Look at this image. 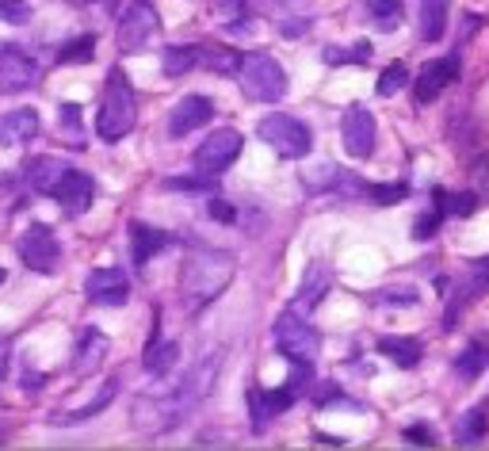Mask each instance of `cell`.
Here are the masks:
<instances>
[{
	"instance_id": "cell-1",
	"label": "cell",
	"mask_w": 489,
	"mask_h": 451,
	"mask_svg": "<svg viewBox=\"0 0 489 451\" xmlns=\"http://www.w3.org/2000/svg\"><path fill=\"white\" fill-rule=\"evenodd\" d=\"M234 279V256L222 249H196L184 261V272H180V294H184V306L191 314L203 310L207 302H214L218 294L229 287Z\"/></svg>"
},
{
	"instance_id": "cell-2",
	"label": "cell",
	"mask_w": 489,
	"mask_h": 451,
	"mask_svg": "<svg viewBox=\"0 0 489 451\" xmlns=\"http://www.w3.org/2000/svg\"><path fill=\"white\" fill-rule=\"evenodd\" d=\"M138 123V96L123 69H108V85H104V100H100V115H96V134L100 141H123L134 131Z\"/></svg>"
},
{
	"instance_id": "cell-3",
	"label": "cell",
	"mask_w": 489,
	"mask_h": 451,
	"mask_svg": "<svg viewBox=\"0 0 489 451\" xmlns=\"http://www.w3.org/2000/svg\"><path fill=\"white\" fill-rule=\"evenodd\" d=\"M237 81L244 96L256 100V104H276L287 93V73L272 54H261V50H249V54L237 58Z\"/></svg>"
},
{
	"instance_id": "cell-4",
	"label": "cell",
	"mask_w": 489,
	"mask_h": 451,
	"mask_svg": "<svg viewBox=\"0 0 489 451\" xmlns=\"http://www.w3.org/2000/svg\"><path fill=\"white\" fill-rule=\"evenodd\" d=\"M256 134H261V141H268L279 157H291V161H302L306 153H310V146H314L310 126L291 119V115H283V111L264 115V119L256 123Z\"/></svg>"
},
{
	"instance_id": "cell-5",
	"label": "cell",
	"mask_w": 489,
	"mask_h": 451,
	"mask_svg": "<svg viewBox=\"0 0 489 451\" xmlns=\"http://www.w3.org/2000/svg\"><path fill=\"white\" fill-rule=\"evenodd\" d=\"M276 344L291 364L294 359H299V364H314L317 352H321V333L299 310H287L276 321Z\"/></svg>"
},
{
	"instance_id": "cell-6",
	"label": "cell",
	"mask_w": 489,
	"mask_h": 451,
	"mask_svg": "<svg viewBox=\"0 0 489 451\" xmlns=\"http://www.w3.org/2000/svg\"><path fill=\"white\" fill-rule=\"evenodd\" d=\"M161 31V20H157V12H153L149 0H134L131 8L123 12V20H119V50L123 54H138V50H146L153 38H157Z\"/></svg>"
},
{
	"instance_id": "cell-7",
	"label": "cell",
	"mask_w": 489,
	"mask_h": 451,
	"mask_svg": "<svg viewBox=\"0 0 489 451\" xmlns=\"http://www.w3.org/2000/svg\"><path fill=\"white\" fill-rule=\"evenodd\" d=\"M241 146H244V138L234 131V126H226V131L207 134V141H203V146L196 149L191 165H196V173L218 176V173H226L229 165H234V161L241 157Z\"/></svg>"
},
{
	"instance_id": "cell-8",
	"label": "cell",
	"mask_w": 489,
	"mask_h": 451,
	"mask_svg": "<svg viewBox=\"0 0 489 451\" xmlns=\"http://www.w3.org/2000/svg\"><path fill=\"white\" fill-rule=\"evenodd\" d=\"M16 249L23 256V264L31 268V272H58V264H61V245L54 238V230L50 226H28L20 234L16 241Z\"/></svg>"
},
{
	"instance_id": "cell-9",
	"label": "cell",
	"mask_w": 489,
	"mask_h": 451,
	"mask_svg": "<svg viewBox=\"0 0 489 451\" xmlns=\"http://www.w3.org/2000/svg\"><path fill=\"white\" fill-rule=\"evenodd\" d=\"M341 141H344V153L356 161H367L375 153V115L367 108L352 104L344 111V123H341Z\"/></svg>"
},
{
	"instance_id": "cell-10",
	"label": "cell",
	"mask_w": 489,
	"mask_h": 451,
	"mask_svg": "<svg viewBox=\"0 0 489 451\" xmlns=\"http://www.w3.org/2000/svg\"><path fill=\"white\" fill-rule=\"evenodd\" d=\"M38 85V61L16 46H0V96H16Z\"/></svg>"
},
{
	"instance_id": "cell-11",
	"label": "cell",
	"mask_w": 489,
	"mask_h": 451,
	"mask_svg": "<svg viewBox=\"0 0 489 451\" xmlns=\"http://www.w3.org/2000/svg\"><path fill=\"white\" fill-rule=\"evenodd\" d=\"M218 367H222V352H218V348H214L211 356H203L199 364L191 367L188 375L176 383V394H180V402H184V409H188V414H191V409H196V406L203 402V398H207V394L214 391Z\"/></svg>"
},
{
	"instance_id": "cell-12",
	"label": "cell",
	"mask_w": 489,
	"mask_h": 451,
	"mask_svg": "<svg viewBox=\"0 0 489 451\" xmlns=\"http://www.w3.org/2000/svg\"><path fill=\"white\" fill-rule=\"evenodd\" d=\"M214 119V104L207 96H199V93H191L184 100H176L172 111H169V138H188V134H196L199 126H207Z\"/></svg>"
},
{
	"instance_id": "cell-13",
	"label": "cell",
	"mask_w": 489,
	"mask_h": 451,
	"mask_svg": "<svg viewBox=\"0 0 489 451\" xmlns=\"http://www.w3.org/2000/svg\"><path fill=\"white\" fill-rule=\"evenodd\" d=\"M84 294L100 306H123L131 299V279H126L123 268H96V272L84 279Z\"/></svg>"
},
{
	"instance_id": "cell-14",
	"label": "cell",
	"mask_w": 489,
	"mask_h": 451,
	"mask_svg": "<svg viewBox=\"0 0 489 451\" xmlns=\"http://www.w3.org/2000/svg\"><path fill=\"white\" fill-rule=\"evenodd\" d=\"M50 196L58 199V207L66 211V214H84L88 207H92V196H96V188H92V180H88L84 173L66 169V173L58 176V184L50 188Z\"/></svg>"
},
{
	"instance_id": "cell-15",
	"label": "cell",
	"mask_w": 489,
	"mask_h": 451,
	"mask_svg": "<svg viewBox=\"0 0 489 451\" xmlns=\"http://www.w3.org/2000/svg\"><path fill=\"white\" fill-rule=\"evenodd\" d=\"M455 77H459V61H455V58H436V61H429V66L417 73V85H413L417 104H432V100H440L444 88L452 85Z\"/></svg>"
},
{
	"instance_id": "cell-16",
	"label": "cell",
	"mask_w": 489,
	"mask_h": 451,
	"mask_svg": "<svg viewBox=\"0 0 489 451\" xmlns=\"http://www.w3.org/2000/svg\"><path fill=\"white\" fill-rule=\"evenodd\" d=\"M294 402H299V398H294V391L287 383L279 386V391H249V409H253V429H264L268 421L272 417H279L283 409H291Z\"/></svg>"
},
{
	"instance_id": "cell-17",
	"label": "cell",
	"mask_w": 489,
	"mask_h": 451,
	"mask_svg": "<svg viewBox=\"0 0 489 451\" xmlns=\"http://www.w3.org/2000/svg\"><path fill=\"white\" fill-rule=\"evenodd\" d=\"M35 138H38V115L31 108H16V111L0 115V146L4 149L28 146Z\"/></svg>"
},
{
	"instance_id": "cell-18",
	"label": "cell",
	"mask_w": 489,
	"mask_h": 451,
	"mask_svg": "<svg viewBox=\"0 0 489 451\" xmlns=\"http://www.w3.org/2000/svg\"><path fill=\"white\" fill-rule=\"evenodd\" d=\"M104 356H108V337L100 329H84L81 341L73 348V371L76 375H92Z\"/></svg>"
},
{
	"instance_id": "cell-19",
	"label": "cell",
	"mask_w": 489,
	"mask_h": 451,
	"mask_svg": "<svg viewBox=\"0 0 489 451\" xmlns=\"http://www.w3.org/2000/svg\"><path fill=\"white\" fill-rule=\"evenodd\" d=\"M164 245H169V234L157 226H146V222H134L131 226V249H134V264H149Z\"/></svg>"
},
{
	"instance_id": "cell-20",
	"label": "cell",
	"mask_w": 489,
	"mask_h": 451,
	"mask_svg": "<svg viewBox=\"0 0 489 451\" xmlns=\"http://www.w3.org/2000/svg\"><path fill=\"white\" fill-rule=\"evenodd\" d=\"M379 352L394 359L397 367H417L424 356V344L417 337H379Z\"/></svg>"
},
{
	"instance_id": "cell-21",
	"label": "cell",
	"mask_w": 489,
	"mask_h": 451,
	"mask_svg": "<svg viewBox=\"0 0 489 451\" xmlns=\"http://www.w3.org/2000/svg\"><path fill=\"white\" fill-rule=\"evenodd\" d=\"M237 50H229L226 43H203L196 46V66L211 69V73H234L237 69Z\"/></svg>"
},
{
	"instance_id": "cell-22",
	"label": "cell",
	"mask_w": 489,
	"mask_h": 451,
	"mask_svg": "<svg viewBox=\"0 0 489 451\" xmlns=\"http://www.w3.org/2000/svg\"><path fill=\"white\" fill-rule=\"evenodd\" d=\"M329 291V272L321 264H310V272H306L302 287H299V299H294V310H314V306L325 299Z\"/></svg>"
},
{
	"instance_id": "cell-23",
	"label": "cell",
	"mask_w": 489,
	"mask_h": 451,
	"mask_svg": "<svg viewBox=\"0 0 489 451\" xmlns=\"http://www.w3.org/2000/svg\"><path fill=\"white\" fill-rule=\"evenodd\" d=\"M447 28V0H421V38L436 43Z\"/></svg>"
},
{
	"instance_id": "cell-24",
	"label": "cell",
	"mask_w": 489,
	"mask_h": 451,
	"mask_svg": "<svg viewBox=\"0 0 489 451\" xmlns=\"http://www.w3.org/2000/svg\"><path fill=\"white\" fill-rule=\"evenodd\" d=\"M66 169H69L66 161L35 157V161H28V180H31V188H35V191H46V196H50V188L58 184V176L66 173Z\"/></svg>"
},
{
	"instance_id": "cell-25",
	"label": "cell",
	"mask_w": 489,
	"mask_h": 451,
	"mask_svg": "<svg viewBox=\"0 0 489 451\" xmlns=\"http://www.w3.org/2000/svg\"><path fill=\"white\" fill-rule=\"evenodd\" d=\"M176 359H180V344L176 341H153L149 348H146V371L149 375H169V371L176 367Z\"/></svg>"
},
{
	"instance_id": "cell-26",
	"label": "cell",
	"mask_w": 489,
	"mask_h": 451,
	"mask_svg": "<svg viewBox=\"0 0 489 451\" xmlns=\"http://www.w3.org/2000/svg\"><path fill=\"white\" fill-rule=\"evenodd\" d=\"M432 199H436V211L455 214V218H467V214H474V207H478V196H474V191H444V188H436Z\"/></svg>"
},
{
	"instance_id": "cell-27",
	"label": "cell",
	"mask_w": 489,
	"mask_h": 451,
	"mask_svg": "<svg viewBox=\"0 0 489 451\" xmlns=\"http://www.w3.org/2000/svg\"><path fill=\"white\" fill-rule=\"evenodd\" d=\"M115 394H119V383L108 379V383L100 386L96 398H92V402H88L84 409H76V414H58V417H54V424H73V421H88V417H96L100 409H108V406L115 402Z\"/></svg>"
},
{
	"instance_id": "cell-28",
	"label": "cell",
	"mask_w": 489,
	"mask_h": 451,
	"mask_svg": "<svg viewBox=\"0 0 489 451\" xmlns=\"http://www.w3.org/2000/svg\"><path fill=\"white\" fill-rule=\"evenodd\" d=\"M367 20L379 31H397L402 28V0H367Z\"/></svg>"
},
{
	"instance_id": "cell-29",
	"label": "cell",
	"mask_w": 489,
	"mask_h": 451,
	"mask_svg": "<svg viewBox=\"0 0 489 451\" xmlns=\"http://www.w3.org/2000/svg\"><path fill=\"white\" fill-rule=\"evenodd\" d=\"M485 367H489V348H482V344H470L467 352L455 359V375L459 379H478Z\"/></svg>"
},
{
	"instance_id": "cell-30",
	"label": "cell",
	"mask_w": 489,
	"mask_h": 451,
	"mask_svg": "<svg viewBox=\"0 0 489 451\" xmlns=\"http://www.w3.org/2000/svg\"><path fill=\"white\" fill-rule=\"evenodd\" d=\"M161 66H164V77H172V81H176V77H184V73H191V69H196V46H169V50H164Z\"/></svg>"
},
{
	"instance_id": "cell-31",
	"label": "cell",
	"mask_w": 489,
	"mask_h": 451,
	"mask_svg": "<svg viewBox=\"0 0 489 451\" xmlns=\"http://www.w3.org/2000/svg\"><path fill=\"white\" fill-rule=\"evenodd\" d=\"M482 436H485V414H482V409H470V414L455 424V440L462 447H470V444H478Z\"/></svg>"
},
{
	"instance_id": "cell-32",
	"label": "cell",
	"mask_w": 489,
	"mask_h": 451,
	"mask_svg": "<svg viewBox=\"0 0 489 451\" xmlns=\"http://www.w3.org/2000/svg\"><path fill=\"white\" fill-rule=\"evenodd\" d=\"M409 85V69L402 66V61H394V66H386L382 77H379V96H394V93H402V88Z\"/></svg>"
},
{
	"instance_id": "cell-33",
	"label": "cell",
	"mask_w": 489,
	"mask_h": 451,
	"mask_svg": "<svg viewBox=\"0 0 489 451\" xmlns=\"http://www.w3.org/2000/svg\"><path fill=\"white\" fill-rule=\"evenodd\" d=\"M96 58V38L92 35H81V38H73V43L61 46V54L58 61H92Z\"/></svg>"
},
{
	"instance_id": "cell-34",
	"label": "cell",
	"mask_w": 489,
	"mask_h": 451,
	"mask_svg": "<svg viewBox=\"0 0 489 451\" xmlns=\"http://www.w3.org/2000/svg\"><path fill=\"white\" fill-rule=\"evenodd\" d=\"M58 115H61V131H66V141H76V146H81V108H76V104H61L58 108Z\"/></svg>"
},
{
	"instance_id": "cell-35",
	"label": "cell",
	"mask_w": 489,
	"mask_h": 451,
	"mask_svg": "<svg viewBox=\"0 0 489 451\" xmlns=\"http://www.w3.org/2000/svg\"><path fill=\"white\" fill-rule=\"evenodd\" d=\"M371 199L379 203V207H394V203H402L409 196V188L405 184H371Z\"/></svg>"
},
{
	"instance_id": "cell-36",
	"label": "cell",
	"mask_w": 489,
	"mask_h": 451,
	"mask_svg": "<svg viewBox=\"0 0 489 451\" xmlns=\"http://www.w3.org/2000/svg\"><path fill=\"white\" fill-rule=\"evenodd\" d=\"M0 20L23 28V23L31 20V4H28V0H0Z\"/></svg>"
},
{
	"instance_id": "cell-37",
	"label": "cell",
	"mask_w": 489,
	"mask_h": 451,
	"mask_svg": "<svg viewBox=\"0 0 489 451\" xmlns=\"http://www.w3.org/2000/svg\"><path fill=\"white\" fill-rule=\"evenodd\" d=\"M329 61V66H341V61H367L371 58V50H367V43H359L356 50H337V46H325V54H321Z\"/></svg>"
},
{
	"instance_id": "cell-38",
	"label": "cell",
	"mask_w": 489,
	"mask_h": 451,
	"mask_svg": "<svg viewBox=\"0 0 489 451\" xmlns=\"http://www.w3.org/2000/svg\"><path fill=\"white\" fill-rule=\"evenodd\" d=\"M436 230H440V211L421 214L417 222H413V238H417V241H429V238H436Z\"/></svg>"
},
{
	"instance_id": "cell-39",
	"label": "cell",
	"mask_w": 489,
	"mask_h": 451,
	"mask_svg": "<svg viewBox=\"0 0 489 451\" xmlns=\"http://www.w3.org/2000/svg\"><path fill=\"white\" fill-rule=\"evenodd\" d=\"M207 211H211V218H214V222H234V218H237V211H234V203H226L222 196H211V203H207Z\"/></svg>"
},
{
	"instance_id": "cell-40",
	"label": "cell",
	"mask_w": 489,
	"mask_h": 451,
	"mask_svg": "<svg viewBox=\"0 0 489 451\" xmlns=\"http://www.w3.org/2000/svg\"><path fill=\"white\" fill-rule=\"evenodd\" d=\"M405 444H417V447H432V432L424 429V424H413V429H405Z\"/></svg>"
},
{
	"instance_id": "cell-41",
	"label": "cell",
	"mask_w": 489,
	"mask_h": 451,
	"mask_svg": "<svg viewBox=\"0 0 489 451\" xmlns=\"http://www.w3.org/2000/svg\"><path fill=\"white\" fill-rule=\"evenodd\" d=\"M379 299L382 302H417V291L413 287H390V291H382Z\"/></svg>"
},
{
	"instance_id": "cell-42",
	"label": "cell",
	"mask_w": 489,
	"mask_h": 451,
	"mask_svg": "<svg viewBox=\"0 0 489 451\" xmlns=\"http://www.w3.org/2000/svg\"><path fill=\"white\" fill-rule=\"evenodd\" d=\"M306 28H310V20H283V23H279V31L287 35V38H299V35H306Z\"/></svg>"
},
{
	"instance_id": "cell-43",
	"label": "cell",
	"mask_w": 489,
	"mask_h": 451,
	"mask_svg": "<svg viewBox=\"0 0 489 451\" xmlns=\"http://www.w3.org/2000/svg\"><path fill=\"white\" fill-rule=\"evenodd\" d=\"M214 8L222 12V16H229V20H237V16H241V0H218Z\"/></svg>"
},
{
	"instance_id": "cell-44",
	"label": "cell",
	"mask_w": 489,
	"mask_h": 451,
	"mask_svg": "<svg viewBox=\"0 0 489 451\" xmlns=\"http://www.w3.org/2000/svg\"><path fill=\"white\" fill-rule=\"evenodd\" d=\"M0 283H4V268H0Z\"/></svg>"
}]
</instances>
